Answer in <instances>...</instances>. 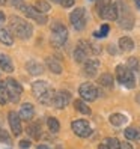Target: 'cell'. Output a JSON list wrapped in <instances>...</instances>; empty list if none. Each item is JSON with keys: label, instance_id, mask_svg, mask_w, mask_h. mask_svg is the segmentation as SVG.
Returning <instances> with one entry per match:
<instances>
[{"label": "cell", "instance_id": "1", "mask_svg": "<svg viewBox=\"0 0 140 149\" xmlns=\"http://www.w3.org/2000/svg\"><path fill=\"white\" fill-rule=\"evenodd\" d=\"M9 32L15 35L18 39H29L32 36V24L27 23L26 20L20 18L17 15H11L9 18Z\"/></svg>", "mask_w": 140, "mask_h": 149}, {"label": "cell", "instance_id": "2", "mask_svg": "<svg viewBox=\"0 0 140 149\" xmlns=\"http://www.w3.org/2000/svg\"><path fill=\"white\" fill-rule=\"evenodd\" d=\"M68 39V30L62 23H54L51 27V35H50V44L53 47H62Z\"/></svg>", "mask_w": 140, "mask_h": 149}, {"label": "cell", "instance_id": "3", "mask_svg": "<svg viewBox=\"0 0 140 149\" xmlns=\"http://www.w3.org/2000/svg\"><path fill=\"white\" fill-rule=\"evenodd\" d=\"M116 8H118V18H119L118 21H119V26L122 29H125V30L133 29L134 17H133V14L128 11V6L124 2H119V3H116Z\"/></svg>", "mask_w": 140, "mask_h": 149}, {"label": "cell", "instance_id": "4", "mask_svg": "<svg viewBox=\"0 0 140 149\" xmlns=\"http://www.w3.org/2000/svg\"><path fill=\"white\" fill-rule=\"evenodd\" d=\"M116 78H118V81L120 84H124L125 87H128V89L136 87V77H134L133 71H130V69L124 65L116 66Z\"/></svg>", "mask_w": 140, "mask_h": 149}, {"label": "cell", "instance_id": "5", "mask_svg": "<svg viewBox=\"0 0 140 149\" xmlns=\"http://www.w3.org/2000/svg\"><path fill=\"white\" fill-rule=\"evenodd\" d=\"M6 89H8V95H9V101L11 102H18L20 96L23 93V86L15 80V78H6Z\"/></svg>", "mask_w": 140, "mask_h": 149}, {"label": "cell", "instance_id": "6", "mask_svg": "<svg viewBox=\"0 0 140 149\" xmlns=\"http://www.w3.org/2000/svg\"><path fill=\"white\" fill-rule=\"evenodd\" d=\"M69 21H71L72 27L75 30H83L86 26V11L84 8H75V9L69 14Z\"/></svg>", "mask_w": 140, "mask_h": 149}, {"label": "cell", "instance_id": "7", "mask_svg": "<svg viewBox=\"0 0 140 149\" xmlns=\"http://www.w3.org/2000/svg\"><path fill=\"white\" fill-rule=\"evenodd\" d=\"M72 131L78 136V137H89L92 134V128L89 125V122L84 120V119H78V120H74L72 125H71Z\"/></svg>", "mask_w": 140, "mask_h": 149}, {"label": "cell", "instance_id": "8", "mask_svg": "<svg viewBox=\"0 0 140 149\" xmlns=\"http://www.w3.org/2000/svg\"><path fill=\"white\" fill-rule=\"evenodd\" d=\"M20 11H21L26 17H29V18L35 20L38 24H45V23H47V17L44 15V14H39L33 6H29V5L23 3V5L20 6Z\"/></svg>", "mask_w": 140, "mask_h": 149}, {"label": "cell", "instance_id": "9", "mask_svg": "<svg viewBox=\"0 0 140 149\" xmlns=\"http://www.w3.org/2000/svg\"><path fill=\"white\" fill-rule=\"evenodd\" d=\"M78 93L84 101H95L98 98V89L92 83H83L78 87Z\"/></svg>", "mask_w": 140, "mask_h": 149}, {"label": "cell", "instance_id": "10", "mask_svg": "<svg viewBox=\"0 0 140 149\" xmlns=\"http://www.w3.org/2000/svg\"><path fill=\"white\" fill-rule=\"evenodd\" d=\"M69 101H71V93L66 91H59L54 92V98H53V106L56 109H65Z\"/></svg>", "mask_w": 140, "mask_h": 149}, {"label": "cell", "instance_id": "11", "mask_svg": "<svg viewBox=\"0 0 140 149\" xmlns=\"http://www.w3.org/2000/svg\"><path fill=\"white\" fill-rule=\"evenodd\" d=\"M8 122H9V127H11V131L14 133V136H20L23 128H21V119L18 116V113H15V111L8 113Z\"/></svg>", "mask_w": 140, "mask_h": 149}, {"label": "cell", "instance_id": "12", "mask_svg": "<svg viewBox=\"0 0 140 149\" xmlns=\"http://www.w3.org/2000/svg\"><path fill=\"white\" fill-rule=\"evenodd\" d=\"M98 68H100V62L97 59H87L83 66V72L87 77H95L98 72Z\"/></svg>", "mask_w": 140, "mask_h": 149}, {"label": "cell", "instance_id": "13", "mask_svg": "<svg viewBox=\"0 0 140 149\" xmlns=\"http://www.w3.org/2000/svg\"><path fill=\"white\" fill-rule=\"evenodd\" d=\"M50 89V86L45 83V81H42V80H38V81H35L33 83V86H32V93H33V96L36 100H39L41 96L45 93L47 91Z\"/></svg>", "mask_w": 140, "mask_h": 149}, {"label": "cell", "instance_id": "14", "mask_svg": "<svg viewBox=\"0 0 140 149\" xmlns=\"http://www.w3.org/2000/svg\"><path fill=\"white\" fill-rule=\"evenodd\" d=\"M35 115V107L32 106L30 102H24L21 104V107H20V113H18V116L20 119L23 120H30Z\"/></svg>", "mask_w": 140, "mask_h": 149}, {"label": "cell", "instance_id": "15", "mask_svg": "<svg viewBox=\"0 0 140 149\" xmlns=\"http://www.w3.org/2000/svg\"><path fill=\"white\" fill-rule=\"evenodd\" d=\"M100 15L102 17L104 20H111V21L118 20V8H116V5L110 3V5H109V6H107Z\"/></svg>", "mask_w": 140, "mask_h": 149}, {"label": "cell", "instance_id": "16", "mask_svg": "<svg viewBox=\"0 0 140 149\" xmlns=\"http://www.w3.org/2000/svg\"><path fill=\"white\" fill-rule=\"evenodd\" d=\"M26 69H27V72L32 74V75H41L44 72V66L36 62V60H29L27 63H26Z\"/></svg>", "mask_w": 140, "mask_h": 149}, {"label": "cell", "instance_id": "17", "mask_svg": "<svg viewBox=\"0 0 140 149\" xmlns=\"http://www.w3.org/2000/svg\"><path fill=\"white\" fill-rule=\"evenodd\" d=\"M45 65L53 74H60L62 72V63H60L56 57H48L45 60Z\"/></svg>", "mask_w": 140, "mask_h": 149}, {"label": "cell", "instance_id": "18", "mask_svg": "<svg viewBox=\"0 0 140 149\" xmlns=\"http://www.w3.org/2000/svg\"><path fill=\"white\" fill-rule=\"evenodd\" d=\"M0 42L5 44V45H12L14 44L12 33L9 32V29L3 27V26H0Z\"/></svg>", "mask_w": 140, "mask_h": 149}, {"label": "cell", "instance_id": "19", "mask_svg": "<svg viewBox=\"0 0 140 149\" xmlns=\"http://www.w3.org/2000/svg\"><path fill=\"white\" fill-rule=\"evenodd\" d=\"M0 68H2L3 71H6V72H12L14 71V63H12L11 57L8 54H5V53H0Z\"/></svg>", "mask_w": 140, "mask_h": 149}, {"label": "cell", "instance_id": "20", "mask_svg": "<svg viewBox=\"0 0 140 149\" xmlns=\"http://www.w3.org/2000/svg\"><path fill=\"white\" fill-rule=\"evenodd\" d=\"M118 44H119V48L122 51H125V53H127V51H131L134 48V41L131 38H128V36H122Z\"/></svg>", "mask_w": 140, "mask_h": 149}, {"label": "cell", "instance_id": "21", "mask_svg": "<svg viewBox=\"0 0 140 149\" xmlns=\"http://www.w3.org/2000/svg\"><path fill=\"white\" fill-rule=\"evenodd\" d=\"M98 83L102 87H106V89H111L113 87V77H111V74H109V72L101 74L100 78H98Z\"/></svg>", "mask_w": 140, "mask_h": 149}, {"label": "cell", "instance_id": "22", "mask_svg": "<svg viewBox=\"0 0 140 149\" xmlns=\"http://www.w3.org/2000/svg\"><path fill=\"white\" fill-rule=\"evenodd\" d=\"M53 98H54V91L50 87V89L44 93L38 101H39L41 104H44V106H51V104H53Z\"/></svg>", "mask_w": 140, "mask_h": 149}, {"label": "cell", "instance_id": "23", "mask_svg": "<svg viewBox=\"0 0 140 149\" xmlns=\"http://www.w3.org/2000/svg\"><path fill=\"white\" fill-rule=\"evenodd\" d=\"M74 107H75L77 111H80L81 115H91V109L83 100H75L74 101Z\"/></svg>", "mask_w": 140, "mask_h": 149}, {"label": "cell", "instance_id": "24", "mask_svg": "<svg viewBox=\"0 0 140 149\" xmlns=\"http://www.w3.org/2000/svg\"><path fill=\"white\" fill-rule=\"evenodd\" d=\"M33 8H35V9H36L39 14H45V12H48V11L51 9L50 3L45 2V0H36V2H35V5H33Z\"/></svg>", "mask_w": 140, "mask_h": 149}, {"label": "cell", "instance_id": "25", "mask_svg": "<svg viewBox=\"0 0 140 149\" xmlns=\"http://www.w3.org/2000/svg\"><path fill=\"white\" fill-rule=\"evenodd\" d=\"M109 120H110V124H111V125L120 127V125H124L125 122H127V118H125L124 115H120V113H113Z\"/></svg>", "mask_w": 140, "mask_h": 149}, {"label": "cell", "instance_id": "26", "mask_svg": "<svg viewBox=\"0 0 140 149\" xmlns=\"http://www.w3.org/2000/svg\"><path fill=\"white\" fill-rule=\"evenodd\" d=\"M74 60H75L77 63H83V62H86V60H87V53H86L83 48L77 47V48L74 50Z\"/></svg>", "mask_w": 140, "mask_h": 149}, {"label": "cell", "instance_id": "27", "mask_svg": "<svg viewBox=\"0 0 140 149\" xmlns=\"http://www.w3.org/2000/svg\"><path fill=\"white\" fill-rule=\"evenodd\" d=\"M124 134H125L127 140H139V139H140V133H139V130H137V128H134V127L127 128Z\"/></svg>", "mask_w": 140, "mask_h": 149}, {"label": "cell", "instance_id": "28", "mask_svg": "<svg viewBox=\"0 0 140 149\" xmlns=\"http://www.w3.org/2000/svg\"><path fill=\"white\" fill-rule=\"evenodd\" d=\"M27 133H29V136L33 137V139H39V137H41V128H39L38 124H32V125H29V128H27Z\"/></svg>", "mask_w": 140, "mask_h": 149}, {"label": "cell", "instance_id": "29", "mask_svg": "<svg viewBox=\"0 0 140 149\" xmlns=\"http://www.w3.org/2000/svg\"><path fill=\"white\" fill-rule=\"evenodd\" d=\"M9 101V95H8V89L5 83H0V104H5Z\"/></svg>", "mask_w": 140, "mask_h": 149}, {"label": "cell", "instance_id": "30", "mask_svg": "<svg viewBox=\"0 0 140 149\" xmlns=\"http://www.w3.org/2000/svg\"><path fill=\"white\" fill-rule=\"evenodd\" d=\"M47 125H48V130L51 131V133H57V131L60 130V124H59V120H57V119H54V118H48Z\"/></svg>", "mask_w": 140, "mask_h": 149}, {"label": "cell", "instance_id": "31", "mask_svg": "<svg viewBox=\"0 0 140 149\" xmlns=\"http://www.w3.org/2000/svg\"><path fill=\"white\" fill-rule=\"evenodd\" d=\"M104 143H106L110 149H119V140L118 139H115V137H109V139H106V142H104Z\"/></svg>", "mask_w": 140, "mask_h": 149}, {"label": "cell", "instance_id": "32", "mask_svg": "<svg viewBox=\"0 0 140 149\" xmlns=\"http://www.w3.org/2000/svg\"><path fill=\"white\" fill-rule=\"evenodd\" d=\"M127 68L130 69V71H136V69H139V60L136 57H130L128 62H127Z\"/></svg>", "mask_w": 140, "mask_h": 149}, {"label": "cell", "instance_id": "33", "mask_svg": "<svg viewBox=\"0 0 140 149\" xmlns=\"http://www.w3.org/2000/svg\"><path fill=\"white\" fill-rule=\"evenodd\" d=\"M0 142L2 143H11V136L8 134V131L0 128Z\"/></svg>", "mask_w": 140, "mask_h": 149}, {"label": "cell", "instance_id": "34", "mask_svg": "<svg viewBox=\"0 0 140 149\" xmlns=\"http://www.w3.org/2000/svg\"><path fill=\"white\" fill-rule=\"evenodd\" d=\"M109 5H110V0H100V3H98V12L101 14Z\"/></svg>", "mask_w": 140, "mask_h": 149}, {"label": "cell", "instance_id": "35", "mask_svg": "<svg viewBox=\"0 0 140 149\" xmlns=\"http://www.w3.org/2000/svg\"><path fill=\"white\" fill-rule=\"evenodd\" d=\"M74 2H75V0H60V5H62L63 8H71L72 5H74Z\"/></svg>", "mask_w": 140, "mask_h": 149}, {"label": "cell", "instance_id": "36", "mask_svg": "<svg viewBox=\"0 0 140 149\" xmlns=\"http://www.w3.org/2000/svg\"><path fill=\"white\" fill-rule=\"evenodd\" d=\"M109 30H110V27H109V24H102L101 26V38L102 36H107V33H109Z\"/></svg>", "mask_w": 140, "mask_h": 149}, {"label": "cell", "instance_id": "37", "mask_svg": "<svg viewBox=\"0 0 140 149\" xmlns=\"http://www.w3.org/2000/svg\"><path fill=\"white\" fill-rule=\"evenodd\" d=\"M23 3H24L23 0H11V5H12L14 8H17V9H20V6H21Z\"/></svg>", "mask_w": 140, "mask_h": 149}, {"label": "cell", "instance_id": "38", "mask_svg": "<svg viewBox=\"0 0 140 149\" xmlns=\"http://www.w3.org/2000/svg\"><path fill=\"white\" fill-rule=\"evenodd\" d=\"M119 149H133V146H131L128 142H122V143L119 145Z\"/></svg>", "mask_w": 140, "mask_h": 149}, {"label": "cell", "instance_id": "39", "mask_svg": "<svg viewBox=\"0 0 140 149\" xmlns=\"http://www.w3.org/2000/svg\"><path fill=\"white\" fill-rule=\"evenodd\" d=\"M30 146V142H27V140H21V142H20V148L21 149H27Z\"/></svg>", "mask_w": 140, "mask_h": 149}, {"label": "cell", "instance_id": "40", "mask_svg": "<svg viewBox=\"0 0 140 149\" xmlns=\"http://www.w3.org/2000/svg\"><path fill=\"white\" fill-rule=\"evenodd\" d=\"M5 20H6V17H5V14H3L2 11H0V24H2V23H3Z\"/></svg>", "mask_w": 140, "mask_h": 149}, {"label": "cell", "instance_id": "41", "mask_svg": "<svg viewBox=\"0 0 140 149\" xmlns=\"http://www.w3.org/2000/svg\"><path fill=\"white\" fill-rule=\"evenodd\" d=\"M98 149H110V148H109V146H107L106 143H101V145L98 146Z\"/></svg>", "mask_w": 140, "mask_h": 149}, {"label": "cell", "instance_id": "42", "mask_svg": "<svg viewBox=\"0 0 140 149\" xmlns=\"http://www.w3.org/2000/svg\"><path fill=\"white\" fill-rule=\"evenodd\" d=\"M36 149H50V148H48L47 145H38V146H36Z\"/></svg>", "mask_w": 140, "mask_h": 149}, {"label": "cell", "instance_id": "43", "mask_svg": "<svg viewBox=\"0 0 140 149\" xmlns=\"http://www.w3.org/2000/svg\"><path fill=\"white\" fill-rule=\"evenodd\" d=\"M134 3L137 5V8H139V9H140V0H134Z\"/></svg>", "mask_w": 140, "mask_h": 149}, {"label": "cell", "instance_id": "44", "mask_svg": "<svg viewBox=\"0 0 140 149\" xmlns=\"http://www.w3.org/2000/svg\"><path fill=\"white\" fill-rule=\"evenodd\" d=\"M6 2H8V0H0V6H2V5H5Z\"/></svg>", "mask_w": 140, "mask_h": 149}, {"label": "cell", "instance_id": "45", "mask_svg": "<svg viewBox=\"0 0 140 149\" xmlns=\"http://www.w3.org/2000/svg\"><path fill=\"white\" fill-rule=\"evenodd\" d=\"M137 101L140 102V95H137Z\"/></svg>", "mask_w": 140, "mask_h": 149}, {"label": "cell", "instance_id": "46", "mask_svg": "<svg viewBox=\"0 0 140 149\" xmlns=\"http://www.w3.org/2000/svg\"><path fill=\"white\" fill-rule=\"evenodd\" d=\"M53 2H56V3H59V2H60V0H53Z\"/></svg>", "mask_w": 140, "mask_h": 149}]
</instances>
